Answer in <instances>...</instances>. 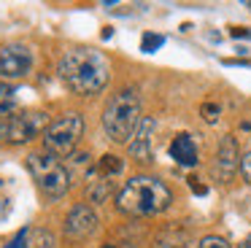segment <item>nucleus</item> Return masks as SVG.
Wrapping results in <instances>:
<instances>
[{
  "mask_svg": "<svg viewBox=\"0 0 251 248\" xmlns=\"http://www.w3.org/2000/svg\"><path fill=\"white\" fill-rule=\"evenodd\" d=\"M57 75L65 81V86L78 97H95L108 86L111 78V62L98 49H81L73 46L62 51L57 59Z\"/></svg>",
  "mask_w": 251,
  "mask_h": 248,
  "instance_id": "1",
  "label": "nucleus"
},
{
  "mask_svg": "<svg viewBox=\"0 0 251 248\" xmlns=\"http://www.w3.org/2000/svg\"><path fill=\"white\" fill-rule=\"evenodd\" d=\"M173 192L157 175H132L116 194V210L125 216H157L170 208Z\"/></svg>",
  "mask_w": 251,
  "mask_h": 248,
  "instance_id": "2",
  "label": "nucleus"
},
{
  "mask_svg": "<svg viewBox=\"0 0 251 248\" xmlns=\"http://www.w3.org/2000/svg\"><path fill=\"white\" fill-rule=\"evenodd\" d=\"M100 122H103L105 135H108L114 143H130L135 129L141 127V122H143L138 89L125 86V89L114 92V95L108 97V102H105Z\"/></svg>",
  "mask_w": 251,
  "mask_h": 248,
  "instance_id": "3",
  "label": "nucleus"
},
{
  "mask_svg": "<svg viewBox=\"0 0 251 248\" xmlns=\"http://www.w3.org/2000/svg\"><path fill=\"white\" fill-rule=\"evenodd\" d=\"M27 170L35 178L38 189L51 199L65 197V192L71 189V170L65 167V162L60 156L49 154V151H35V154H30Z\"/></svg>",
  "mask_w": 251,
  "mask_h": 248,
  "instance_id": "4",
  "label": "nucleus"
},
{
  "mask_svg": "<svg viewBox=\"0 0 251 248\" xmlns=\"http://www.w3.org/2000/svg\"><path fill=\"white\" fill-rule=\"evenodd\" d=\"M84 129H87V124H84L81 113H65V116L54 119L44 132V151L60 156V159L73 156L76 146L84 138Z\"/></svg>",
  "mask_w": 251,
  "mask_h": 248,
  "instance_id": "5",
  "label": "nucleus"
},
{
  "mask_svg": "<svg viewBox=\"0 0 251 248\" xmlns=\"http://www.w3.org/2000/svg\"><path fill=\"white\" fill-rule=\"evenodd\" d=\"M8 122V143H30L35 138H44L49 129V113L44 111H19Z\"/></svg>",
  "mask_w": 251,
  "mask_h": 248,
  "instance_id": "6",
  "label": "nucleus"
},
{
  "mask_svg": "<svg viewBox=\"0 0 251 248\" xmlns=\"http://www.w3.org/2000/svg\"><path fill=\"white\" fill-rule=\"evenodd\" d=\"M33 70V51L30 46L14 41L0 49V81H19Z\"/></svg>",
  "mask_w": 251,
  "mask_h": 248,
  "instance_id": "7",
  "label": "nucleus"
},
{
  "mask_svg": "<svg viewBox=\"0 0 251 248\" xmlns=\"http://www.w3.org/2000/svg\"><path fill=\"white\" fill-rule=\"evenodd\" d=\"M98 226H100V219L92 210V205L76 202L65 219V237L71 243H87L98 232Z\"/></svg>",
  "mask_w": 251,
  "mask_h": 248,
  "instance_id": "8",
  "label": "nucleus"
},
{
  "mask_svg": "<svg viewBox=\"0 0 251 248\" xmlns=\"http://www.w3.org/2000/svg\"><path fill=\"white\" fill-rule=\"evenodd\" d=\"M240 170V146L235 135H224L219 140V149H216V162H213V173L222 178L224 183L232 181V175Z\"/></svg>",
  "mask_w": 251,
  "mask_h": 248,
  "instance_id": "9",
  "label": "nucleus"
},
{
  "mask_svg": "<svg viewBox=\"0 0 251 248\" xmlns=\"http://www.w3.org/2000/svg\"><path fill=\"white\" fill-rule=\"evenodd\" d=\"M154 129H157V122H154L151 116H143L141 127L135 129V135H132V140L127 146H130V156L138 162H151L154 156Z\"/></svg>",
  "mask_w": 251,
  "mask_h": 248,
  "instance_id": "10",
  "label": "nucleus"
},
{
  "mask_svg": "<svg viewBox=\"0 0 251 248\" xmlns=\"http://www.w3.org/2000/svg\"><path fill=\"white\" fill-rule=\"evenodd\" d=\"M170 156L178 162L181 167H195L200 162V151H197V143L189 132H178L173 140H170Z\"/></svg>",
  "mask_w": 251,
  "mask_h": 248,
  "instance_id": "11",
  "label": "nucleus"
},
{
  "mask_svg": "<svg viewBox=\"0 0 251 248\" xmlns=\"http://www.w3.org/2000/svg\"><path fill=\"white\" fill-rule=\"evenodd\" d=\"M19 113V89L8 81H0V116L11 119Z\"/></svg>",
  "mask_w": 251,
  "mask_h": 248,
  "instance_id": "12",
  "label": "nucleus"
},
{
  "mask_svg": "<svg viewBox=\"0 0 251 248\" xmlns=\"http://www.w3.org/2000/svg\"><path fill=\"white\" fill-rule=\"evenodd\" d=\"M122 170H125V159H122V156H116V154H103L98 159L100 178H114V175H119Z\"/></svg>",
  "mask_w": 251,
  "mask_h": 248,
  "instance_id": "13",
  "label": "nucleus"
},
{
  "mask_svg": "<svg viewBox=\"0 0 251 248\" xmlns=\"http://www.w3.org/2000/svg\"><path fill=\"white\" fill-rule=\"evenodd\" d=\"M111 194V178H100V181H92L87 189V197L92 202H105Z\"/></svg>",
  "mask_w": 251,
  "mask_h": 248,
  "instance_id": "14",
  "label": "nucleus"
},
{
  "mask_svg": "<svg viewBox=\"0 0 251 248\" xmlns=\"http://www.w3.org/2000/svg\"><path fill=\"white\" fill-rule=\"evenodd\" d=\"M162 46H165V35H159V32H143V38H141V51L143 54H154Z\"/></svg>",
  "mask_w": 251,
  "mask_h": 248,
  "instance_id": "15",
  "label": "nucleus"
},
{
  "mask_svg": "<svg viewBox=\"0 0 251 248\" xmlns=\"http://www.w3.org/2000/svg\"><path fill=\"white\" fill-rule=\"evenodd\" d=\"M197 248H232V246H229L224 237H219V235H205V237L200 240V246H197Z\"/></svg>",
  "mask_w": 251,
  "mask_h": 248,
  "instance_id": "16",
  "label": "nucleus"
},
{
  "mask_svg": "<svg viewBox=\"0 0 251 248\" xmlns=\"http://www.w3.org/2000/svg\"><path fill=\"white\" fill-rule=\"evenodd\" d=\"M200 113H202V119H205L208 124H213L219 119V113H222V108L216 105V102H202L200 105Z\"/></svg>",
  "mask_w": 251,
  "mask_h": 248,
  "instance_id": "17",
  "label": "nucleus"
},
{
  "mask_svg": "<svg viewBox=\"0 0 251 248\" xmlns=\"http://www.w3.org/2000/svg\"><path fill=\"white\" fill-rule=\"evenodd\" d=\"M33 235L38 237V243H30V246H35V248H54V240H51L49 229H33Z\"/></svg>",
  "mask_w": 251,
  "mask_h": 248,
  "instance_id": "18",
  "label": "nucleus"
},
{
  "mask_svg": "<svg viewBox=\"0 0 251 248\" xmlns=\"http://www.w3.org/2000/svg\"><path fill=\"white\" fill-rule=\"evenodd\" d=\"M240 175H243L246 183H251V149L240 156Z\"/></svg>",
  "mask_w": 251,
  "mask_h": 248,
  "instance_id": "19",
  "label": "nucleus"
},
{
  "mask_svg": "<svg viewBox=\"0 0 251 248\" xmlns=\"http://www.w3.org/2000/svg\"><path fill=\"white\" fill-rule=\"evenodd\" d=\"M27 246H30V229H22L6 248H27Z\"/></svg>",
  "mask_w": 251,
  "mask_h": 248,
  "instance_id": "20",
  "label": "nucleus"
},
{
  "mask_svg": "<svg viewBox=\"0 0 251 248\" xmlns=\"http://www.w3.org/2000/svg\"><path fill=\"white\" fill-rule=\"evenodd\" d=\"M189 189L195 194H200V197H202V194H208V186H205V183H200V178H189Z\"/></svg>",
  "mask_w": 251,
  "mask_h": 248,
  "instance_id": "21",
  "label": "nucleus"
},
{
  "mask_svg": "<svg viewBox=\"0 0 251 248\" xmlns=\"http://www.w3.org/2000/svg\"><path fill=\"white\" fill-rule=\"evenodd\" d=\"M229 35H232V38H246V41H251V30H249V27H232V30H229Z\"/></svg>",
  "mask_w": 251,
  "mask_h": 248,
  "instance_id": "22",
  "label": "nucleus"
},
{
  "mask_svg": "<svg viewBox=\"0 0 251 248\" xmlns=\"http://www.w3.org/2000/svg\"><path fill=\"white\" fill-rule=\"evenodd\" d=\"M0 140H8V122L6 119L0 122Z\"/></svg>",
  "mask_w": 251,
  "mask_h": 248,
  "instance_id": "23",
  "label": "nucleus"
},
{
  "mask_svg": "<svg viewBox=\"0 0 251 248\" xmlns=\"http://www.w3.org/2000/svg\"><path fill=\"white\" fill-rule=\"evenodd\" d=\"M240 248H251V232L243 237V243H240Z\"/></svg>",
  "mask_w": 251,
  "mask_h": 248,
  "instance_id": "24",
  "label": "nucleus"
},
{
  "mask_svg": "<svg viewBox=\"0 0 251 248\" xmlns=\"http://www.w3.org/2000/svg\"><path fill=\"white\" fill-rule=\"evenodd\" d=\"M100 248H125V246H119V243H103Z\"/></svg>",
  "mask_w": 251,
  "mask_h": 248,
  "instance_id": "25",
  "label": "nucleus"
},
{
  "mask_svg": "<svg viewBox=\"0 0 251 248\" xmlns=\"http://www.w3.org/2000/svg\"><path fill=\"white\" fill-rule=\"evenodd\" d=\"M243 129H251V119H249V122H243Z\"/></svg>",
  "mask_w": 251,
  "mask_h": 248,
  "instance_id": "26",
  "label": "nucleus"
},
{
  "mask_svg": "<svg viewBox=\"0 0 251 248\" xmlns=\"http://www.w3.org/2000/svg\"><path fill=\"white\" fill-rule=\"evenodd\" d=\"M162 248H176V246H162Z\"/></svg>",
  "mask_w": 251,
  "mask_h": 248,
  "instance_id": "27",
  "label": "nucleus"
}]
</instances>
